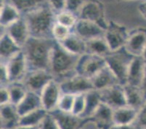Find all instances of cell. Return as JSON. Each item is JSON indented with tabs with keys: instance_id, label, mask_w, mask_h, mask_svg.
I'll use <instances>...</instances> for the list:
<instances>
[{
	"instance_id": "6da1fadb",
	"label": "cell",
	"mask_w": 146,
	"mask_h": 129,
	"mask_svg": "<svg viewBox=\"0 0 146 129\" xmlns=\"http://www.w3.org/2000/svg\"><path fill=\"white\" fill-rule=\"evenodd\" d=\"M55 44L52 38L31 36L22 50L27 60L29 71L49 70L52 52Z\"/></svg>"
},
{
	"instance_id": "7a4b0ae2",
	"label": "cell",
	"mask_w": 146,
	"mask_h": 129,
	"mask_svg": "<svg viewBox=\"0 0 146 129\" xmlns=\"http://www.w3.org/2000/svg\"><path fill=\"white\" fill-rule=\"evenodd\" d=\"M79 57L65 50L58 42L52 52L49 71L59 83L76 74V68Z\"/></svg>"
},
{
	"instance_id": "3957f363",
	"label": "cell",
	"mask_w": 146,
	"mask_h": 129,
	"mask_svg": "<svg viewBox=\"0 0 146 129\" xmlns=\"http://www.w3.org/2000/svg\"><path fill=\"white\" fill-rule=\"evenodd\" d=\"M23 17L29 26L31 36L52 38V30L55 22V14L48 3Z\"/></svg>"
},
{
	"instance_id": "277c9868",
	"label": "cell",
	"mask_w": 146,
	"mask_h": 129,
	"mask_svg": "<svg viewBox=\"0 0 146 129\" xmlns=\"http://www.w3.org/2000/svg\"><path fill=\"white\" fill-rule=\"evenodd\" d=\"M133 58L123 48L119 51L113 52L105 58L107 66L113 73L121 84L124 85L127 83L129 66Z\"/></svg>"
},
{
	"instance_id": "5b68a950",
	"label": "cell",
	"mask_w": 146,
	"mask_h": 129,
	"mask_svg": "<svg viewBox=\"0 0 146 129\" xmlns=\"http://www.w3.org/2000/svg\"><path fill=\"white\" fill-rule=\"evenodd\" d=\"M129 35V32L126 26L112 21L108 22L104 38L113 52L124 48Z\"/></svg>"
},
{
	"instance_id": "8992f818",
	"label": "cell",
	"mask_w": 146,
	"mask_h": 129,
	"mask_svg": "<svg viewBox=\"0 0 146 129\" xmlns=\"http://www.w3.org/2000/svg\"><path fill=\"white\" fill-rule=\"evenodd\" d=\"M106 66V62L104 58L85 53L79 57L76 71L77 74L92 79Z\"/></svg>"
},
{
	"instance_id": "52a82bcc",
	"label": "cell",
	"mask_w": 146,
	"mask_h": 129,
	"mask_svg": "<svg viewBox=\"0 0 146 129\" xmlns=\"http://www.w3.org/2000/svg\"><path fill=\"white\" fill-rule=\"evenodd\" d=\"M77 15L79 19L92 21L105 29L108 24L106 21L104 7L97 0H87L81 7Z\"/></svg>"
},
{
	"instance_id": "ba28073f",
	"label": "cell",
	"mask_w": 146,
	"mask_h": 129,
	"mask_svg": "<svg viewBox=\"0 0 146 129\" xmlns=\"http://www.w3.org/2000/svg\"><path fill=\"white\" fill-rule=\"evenodd\" d=\"M5 63L8 72L10 83L23 82L29 72V66L23 50Z\"/></svg>"
},
{
	"instance_id": "9c48e42d",
	"label": "cell",
	"mask_w": 146,
	"mask_h": 129,
	"mask_svg": "<svg viewBox=\"0 0 146 129\" xmlns=\"http://www.w3.org/2000/svg\"><path fill=\"white\" fill-rule=\"evenodd\" d=\"M60 84L63 93L75 96L86 94L94 89L91 79L77 73L63 81Z\"/></svg>"
},
{
	"instance_id": "30bf717a",
	"label": "cell",
	"mask_w": 146,
	"mask_h": 129,
	"mask_svg": "<svg viewBox=\"0 0 146 129\" xmlns=\"http://www.w3.org/2000/svg\"><path fill=\"white\" fill-rule=\"evenodd\" d=\"M63 91L58 81L52 79L40 93L42 107L48 112L57 109L58 104Z\"/></svg>"
},
{
	"instance_id": "8fae6325",
	"label": "cell",
	"mask_w": 146,
	"mask_h": 129,
	"mask_svg": "<svg viewBox=\"0 0 146 129\" xmlns=\"http://www.w3.org/2000/svg\"><path fill=\"white\" fill-rule=\"evenodd\" d=\"M99 91L100 92L102 102L113 110L127 106L124 85L117 83Z\"/></svg>"
},
{
	"instance_id": "7c38bea8",
	"label": "cell",
	"mask_w": 146,
	"mask_h": 129,
	"mask_svg": "<svg viewBox=\"0 0 146 129\" xmlns=\"http://www.w3.org/2000/svg\"><path fill=\"white\" fill-rule=\"evenodd\" d=\"M52 79H54V78L49 70H31L28 72L23 83H24L29 91L40 94L44 88Z\"/></svg>"
},
{
	"instance_id": "4fadbf2b",
	"label": "cell",
	"mask_w": 146,
	"mask_h": 129,
	"mask_svg": "<svg viewBox=\"0 0 146 129\" xmlns=\"http://www.w3.org/2000/svg\"><path fill=\"white\" fill-rule=\"evenodd\" d=\"M146 46V28L139 27L129 32L124 49L133 57H141Z\"/></svg>"
},
{
	"instance_id": "5bb4252c",
	"label": "cell",
	"mask_w": 146,
	"mask_h": 129,
	"mask_svg": "<svg viewBox=\"0 0 146 129\" xmlns=\"http://www.w3.org/2000/svg\"><path fill=\"white\" fill-rule=\"evenodd\" d=\"M105 30L106 29L98 24L83 19L78 20L73 29V31L75 34L79 36L86 42L104 36Z\"/></svg>"
},
{
	"instance_id": "9a60e30c",
	"label": "cell",
	"mask_w": 146,
	"mask_h": 129,
	"mask_svg": "<svg viewBox=\"0 0 146 129\" xmlns=\"http://www.w3.org/2000/svg\"><path fill=\"white\" fill-rule=\"evenodd\" d=\"M4 30L22 49L31 37L29 26L23 16Z\"/></svg>"
},
{
	"instance_id": "2e32d148",
	"label": "cell",
	"mask_w": 146,
	"mask_h": 129,
	"mask_svg": "<svg viewBox=\"0 0 146 129\" xmlns=\"http://www.w3.org/2000/svg\"><path fill=\"white\" fill-rule=\"evenodd\" d=\"M21 115L17 106L12 103L1 105L0 127L1 129H15L19 126Z\"/></svg>"
},
{
	"instance_id": "e0dca14e",
	"label": "cell",
	"mask_w": 146,
	"mask_h": 129,
	"mask_svg": "<svg viewBox=\"0 0 146 129\" xmlns=\"http://www.w3.org/2000/svg\"><path fill=\"white\" fill-rule=\"evenodd\" d=\"M145 65L146 62L142 57H134L129 66L126 83L140 87L144 75Z\"/></svg>"
},
{
	"instance_id": "ac0fdd59",
	"label": "cell",
	"mask_w": 146,
	"mask_h": 129,
	"mask_svg": "<svg viewBox=\"0 0 146 129\" xmlns=\"http://www.w3.org/2000/svg\"><path fill=\"white\" fill-rule=\"evenodd\" d=\"M113 110L102 102L89 120L93 122L98 129H109L113 125Z\"/></svg>"
},
{
	"instance_id": "d6986e66",
	"label": "cell",
	"mask_w": 146,
	"mask_h": 129,
	"mask_svg": "<svg viewBox=\"0 0 146 129\" xmlns=\"http://www.w3.org/2000/svg\"><path fill=\"white\" fill-rule=\"evenodd\" d=\"M23 17L22 14L8 0H1L0 24L1 28L6 29L10 25Z\"/></svg>"
},
{
	"instance_id": "ffe728a7",
	"label": "cell",
	"mask_w": 146,
	"mask_h": 129,
	"mask_svg": "<svg viewBox=\"0 0 146 129\" xmlns=\"http://www.w3.org/2000/svg\"><path fill=\"white\" fill-rule=\"evenodd\" d=\"M55 118L60 129H79L84 119L71 112H65L58 109L49 112Z\"/></svg>"
},
{
	"instance_id": "44dd1931",
	"label": "cell",
	"mask_w": 146,
	"mask_h": 129,
	"mask_svg": "<svg viewBox=\"0 0 146 129\" xmlns=\"http://www.w3.org/2000/svg\"><path fill=\"white\" fill-rule=\"evenodd\" d=\"M58 44L73 55L80 57L87 53V42L74 31L63 42Z\"/></svg>"
},
{
	"instance_id": "7402d4cb",
	"label": "cell",
	"mask_w": 146,
	"mask_h": 129,
	"mask_svg": "<svg viewBox=\"0 0 146 129\" xmlns=\"http://www.w3.org/2000/svg\"><path fill=\"white\" fill-rule=\"evenodd\" d=\"M22 51V48L18 46L13 38L3 30L0 38V58L1 62H6L15 54Z\"/></svg>"
},
{
	"instance_id": "603a6c76",
	"label": "cell",
	"mask_w": 146,
	"mask_h": 129,
	"mask_svg": "<svg viewBox=\"0 0 146 129\" xmlns=\"http://www.w3.org/2000/svg\"><path fill=\"white\" fill-rule=\"evenodd\" d=\"M93 85L94 89L98 91H102L107 88L119 83V81L115 76L111 69L106 65V67L102 69L98 74L91 79Z\"/></svg>"
},
{
	"instance_id": "cb8c5ba5",
	"label": "cell",
	"mask_w": 146,
	"mask_h": 129,
	"mask_svg": "<svg viewBox=\"0 0 146 129\" xmlns=\"http://www.w3.org/2000/svg\"><path fill=\"white\" fill-rule=\"evenodd\" d=\"M42 107L40 94L31 91H28L25 97L17 105V109L21 116Z\"/></svg>"
},
{
	"instance_id": "d4e9b609",
	"label": "cell",
	"mask_w": 146,
	"mask_h": 129,
	"mask_svg": "<svg viewBox=\"0 0 146 129\" xmlns=\"http://www.w3.org/2000/svg\"><path fill=\"white\" fill-rule=\"evenodd\" d=\"M124 89L127 105L136 110H139L146 102L141 88L126 83L124 85Z\"/></svg>"
},
{
	"instance_id": "484cf974",
	"label": "cell",
	"mask_w": 146,
	"mask_h": 129,
	"mask_svg": "<svg viewBox=\"0 0 146 129\" xmlns=\"http://www.w3.org/2000/svg\"><path fill=\"white\" fill-rule=\"evenodd\" d=\"M137 111L138 110L127 105L113 110V124H132L135 121Z\"/></svg>"
},
{
	"instance_id": "4316f807",
	"label": "cell",
	"mask_w": 146,
	"mask_h": 129,
	"mask_svg": "<svg viewBox=\"0 0 146 129\" xmlns=\"http://www.w3.org/2000/svg\"><path fill=\"white\" fill-rule=\"evenodd\" d=\"M102 103L100 92L92 89L85 94V109L81 118L84 120L89 119L92 116L97 109Z\"/></svg>"
},
{
	"instance_id": "83f0119b",
	"label": "cell",
	"mask_w": 146,
	"mask_h": 129,
	"mask_svg": "<svg viewBox=\"0 0 146 129\" xmlns=\"http://www.w3.org/2000/svg\"><path fill=\"white\" fill-rule=\"evenodd\" d=\"M112 52L104 36L87 42V53L106 58Z\"/></svg>"
},
{
	"instance_id": "f1b7e54d",
	"label": "cell",
	"mask_w": 146,
	"mask_h": 129,
	"mask_svg": "<svg viewBox=\"0 0 146 129\" xmlns=\"http://www.w3.org/2000/svg\"><path fill=\"white\" fill-rule=\"evenodd\" d=\"M49 112L43 107L31 112L24 115L21 116L19 125L20 126H29V127L39 128L44 118Z\"/></svg>"
},
{
	"instance_id": "f546056e",
	"label": "cell",
	"mask_w": 146,
	"mask_h": 129,
	"mask_svg": "<svg viewBox=\"0 0 146 129\" xmlns=\"http://www.w3.org/2000/svg\"><path fill=\"white\" fill-rule=\"evenodd\" d=\"M20 11L22 15L28 14L34 10L47 5V0H8Z\"/></svg>"
},
{
	"instance_id": "4dcf8cb0",
	"label": "cell",
	"mask_w": 146,
	"mask_h": 129,
	"mask_svg": "<svg viewBox=\"0 0 146 129\" xmlns=\"http://www.w3.org/2000/svg\"><path fill=\"white\" fill-rule=\"evenodd\" d=\"M7 87L10 92V103L16 106L23 100L29 91L23 82L11 83L7 86Z\"/></svg>"
},
{
	"instance_id": "1f68e13d",
	"label": "cell",
	"mask_w": 146,
	"mask_h": 129,
	"mask_svg": "<svg viewBox=\"0 0 146 129\" xmlns=\"http://www.w3.org/2000/svg\"><path fill=\"white\" fill-rule=\"evenodd\" d=\"M78 20L79 18L75 13L68 10H65L55 15V22L71 28L72 30Z\"/></svg>"
},
{
	"instance_id": "d6a6232c",
	"label": "cell",
	"mask_w": 146,
	"mask_h": 129,
	"mask_svg": "<svg viewBox=\"0 0 146 129\" xmlns=\"http://www.w3.org/2000/svg\"><path fill=\"white\" fill-rule=\"evenodd\" d=\"M72 31L71 28L55 22L52 30V37L55 42L60 43L63 42L72 33Z\"/></svg>"
},
{
	"instance_id": "836d02e7",
	"label": "cell",
	"mask_w": 146,
	"mask_h": 129,
	"mask_svg": "<svg viewBox=\"0 0 146 129\" xmlns=\"http://www.w3.org/2000/svg\"><path fill=\"white\" fill-rule=\"evenodd\" d=\"M75 95L63 93L59 99L57 109L65 112H71L74 106Z\"/></svg>"
},
{
	"instance_id": "e575fe53",
	"label": "cell",
	"mask_w": 146,
	"mask_h": 129,
	"mask_svg": "<svg viewBox=\"0 0 146 129\" xmlns=\"http://www.w3.org/2000/svg\"><path fill=\"white\" fill-rule=\"evenodd\" d=\"M84 109H85V94L76 95L71 113L81 118L84 112Z\"/></svg>"
},
{
	"instance_id": "d590c367",
	"label": "cell",
	"mask_w": 146,
	"mask_h": 129,
	"mask_svg": "<svg viewBox=\"0 0 146 129\" xmlns=\"http://www.w3.org/2000/svg\"><path fill=\"white\" fill-rule=\"evenodd\" d=\"M132 124L137 129H146V102L138 110L135 121Z\"/></svg>"
},
{
	"instance_id": "8d00e7d4",
	"label": "cell",
	"mask_w": 146,
	"mask_h": 129,
	"mask_svg": "<svg viewBox=\"0 0 146 129\" xmlns=\"http://www.w3.org/2000/svg\"><path fill=\"white\" fill-rule=\"evenodd\" d=\"M39 129H60L52 115L48 113L39 126Z\"/></svg>"
},
{
	"instance_id": "74e56055",
	"label": "cell",
	"mask_w": 146,
	"mask_h": 129,
	"mask_svg": "<svg viewBox=\"0 0 146 129\" xmlns=\"http://www.w3.org/2000/svg\"><path fill=\"white\" fill-rule=\"evenodd\" d=\"M47 2L55 15L66 10L67 0H47Z\"/></svg>"
},
{
	"instance_id": "f35d334b",
	"label": "cell",
	"mask_w": 146,
	"mask_h": 129,
	"mask_svg": "<svg viewBox=\"0 0 146 129\" xmlns=\"http://www.w3.org/2000/svg\"><path fill=\"white\" fill-rule=\"evenodd\" d=\"M87 1V0H67L66 10L71 11L77 15L81 7Z\"/></svg>"
},
{
	"instance_id": "ab89813d",
	"label": "cell",
	"mask_w": 146,
	"mask_h": 129,
	"mask_svg": "<svg viewBox=\"0 0 146 129\" xmlns=\"http://www.w3.org/2000/svg\"><path fill=\"white\" fill-rule=\"evenodd\" d=\"M10 83L8 72L5 62H1L0 65V86H7Z\"/></svg>"
},
{
	"instance_id": "60d3db41",
	"label": "cell",
	"mask_w": 146,
	"mask_h": 129,
	"mask_svg": "<svg viewBox=\"0 0 146 129\" xmlns=\"http://www.w3.org/2000/svg\"><path fill=\"white\" fill-rule=\"evenodd\" d=\"M10 103V92L7 86H1L0 89V105H3Z\"/></svg>"
},
{
	"instance_id": "b9f144b4",
	"label": "cell",
	"mask_w": 146,
	"mask_h": 129,
	"mask_svg": "<svg viewBox=\"0 0 146 129\" xmlns=\"http://www.w3.org/2000/svg\"><path fill=\"white\" fill-rule=\"evenodd\" d=\"M137 9L142 17L146 21V0H143V2L138 5Z\"/></svg>"
},
{
	"instance_id": "7bdbcfd3",
	"label": "cell",
	"mask_w": 146,
	"mask_h": 129,
	"mask_svg": "<svg viewBox=\"0 0 146 129\" xmlns=\"http://www.w3.org/2000/svg\"><path fill=\"white\" fill-rule=\"evenodd\" d=\"M109 129H137L133 124L117 125L113 124Z\"/></svg>"
},
{
	"instance_id": "ee69618b",
	"label": "cell",
	"mask_w": 146,
	"mask_h": 129,
	"mask_svg": "<svg viewBox=\"0 0 146 129\" xmlns=\"http://www.w3.org/2000/svg\"><path fill=\"white\" fill-rule=\"evenodd\" d=\"M140 88H141V90L143 91V94L145 96V98L146 99V65H145V73L144 75H143V81H142L141 86H140Z\"/></svg>"
},
{
	"instance_id": "f6af8a7d",
	"label": "cell",
	"mask_w": 146,
	"mask_h": 129,
	"mask_svg": "<svg viewBox=\"0 0 146 129\" xmlns=\"http://www.w3.org/2000/svg\"><path fill=\"white\" fill-rule=\"evenodd\" d=\"M38 128H34V127H29V126H17L15 129H37Z\"/></svg>"
},
{
	"instance_id": "bcb514c9",
	"label": "cell",
	"mask_w": 146,
	"mask_h": 129,
	"mask_svg": "<svg viewBox=\"0 0 146 129\" xmlns=\"http://www.w3.org/2000/svg\"><path fill=\"white\" fill-rule=\"evenodd\" d=\"M141 57H142V58L144 60L145 62H146V46H145V47L144 50H143V54H142Z\"/></svg>"
},
{
	"instance_id": "7dc6e473",
	"label": "cell",
	"mask_w": 146,
	"mask_h": 129,
	"mask_svg": "<svg viewBox=\"0 0 146 129\" xmlns=\"http://www.w3.org/2000/svg\"><path fill=\"white\" fill-rule=\"evenodd\" d=\"M125 2H135V1H139V0H124ZM143 1V0H142Z\"/></svg>"
},
{
	"instance_id": "c3c4849f",
	"label": "cell",
	"mask_w": 146,
	"mask_h": 129,
	"mask_svg": "<svg viewBox=\"0 0 146 129\" xmlns=\"http://www.w3.org/2000/svg\"><path fill=\"white\" fill-rule=\"evenodd\" d=\"M37 129H39V128H37Z\"/></svg>"
}]
</instances>
